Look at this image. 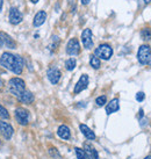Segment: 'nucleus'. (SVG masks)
Segmentation results:
<instances>
[{
	"instance_id": "1",
	"label": "nucleus",
	"mask_w": 151,
	"mask_h": 159,
	"mask_svg": "<svg viewBox=\"0 0 151 159\" xmlns=\"http://www.w3.org/2000/svg\"><path fill=\"white\" fill-rule=\"evenodd\" d=\"M0 64L5 69L12 71L15 75H21L25 66V61L21 56L11 52H4L0 57Z\"/></svg>"
},
{
	"instance_id": "2",
	"label": "nucleus",
	"mask_w": 151,
	"mask_h": 159,
	"mask_svg": "<svg viewBox=\"0 0 151 159\" xmlns=\"http://www.w3.org/2000/svg\"><path fill=\"white\" fill-rule=\"evenodd\" d=\"M8 87H9V92L18 98L25 91L26 84H25V81L21 78H12L8 83Z\"/></svg>"
},
{
	"instance_id": "3",
	"label": "nucleus",
	"mask_w": 151,
	"mask_h": 159,
	"mask_svg": "<svg viewBox=\"0 0 151 159\" xmlns=\"http://www.w3.org/2000/svg\"><path fill=\"white\" fill-rule=\"evenodd\" d=\"M150 57H151V49L149 45H145L143 44L140 47L137 51V59L138 62L141 63L142 65H145L149 63L150 61Z\"/></svg>"
},
{
	"instance_id": "4",
	"label": "nucleus",
	"mask_w": 151,
	"mask_h": 159,
	"mask_svg": "<svg viewBox=\"0 0 151 159\" xmlns=\"http://www.w3.org/2000/svg\"><path fill=\"white\" fill-rule=\"evenodd\" d=\"M112 55H113V49L108 44H100L95 49V56L98 58H102L107 61L112 57Z\"/></svg>"
},
{
	"instance_id": "5",
	"label": "nucleus",
	"mask_w": 151,
	"mask_h": 159,
	"mask_svg": "<svg viewBox=\"0 0 151 159\" xmlns=\"http://www.w3.org/2000/svg\"><path fill=\"white\" fill-rule=\"evenodd\" d=\"M15 119L21 125H27L29 121V111L23 107H18L15 109Z\"/></svg>"
},
{
	"instance_id": "6",
	"label": "nucleus",
	"mask_w": 151,
	"mask_h": 159,
	"mask_svg": "<svg viewBox=\"0 0 151 159\" xmlns=\"http://www.w3.org/2000/svg\"><path fill=\"white\" fill-rule=\"evenodd\" d=\"M0 133L2 135L5 139H11L13 136V127L8 123V122H5V121H0Z\"/></svg>"
},
{
	"instance_id": "7",
	"label": "nucleus",
	"mask_w": 151,
	"mask_h": 159,
	"mask_svg": "<svg viewBox=\"0 0 151 159\" xmlns=\"http://www.w3.org/2000/svg\"><path fill=\"white\" fill-rule=\"evenodd\" d=\"M66 52L71 56H76L80 52V45L77 39H71L66 44Z\"/></svg>"
},
{
	"instance_id": "8",
	"label": "nucleus",
	"mask_w": 151,
	"mask_h": 159,
	"mask_svg": "<svg viewBox=\"0 0 151 159\" xmlns=\"http://www.w3.org/2000/svg\"><path fill=\"white\" fill-rule=\"evenodd\" d=\"M81 42H83L85 49L93 48V40H92V30L91 29L87 28L81 33Z\"/></svg>"
},
{
	"instance_id": "9",
	"label": "nucleus",
	"mask_w": 151,
	"mask_h": 159,
	"mask_svg": "<svg viewBox=\"0 0 151 159\" xmlns=\"http://www.w3.org/2000/svg\"><path fill=\"white\" fill-rule=\"evenodd\" d=\"M23 15L22 13L15 7H12L9 11V22L12 25H19V23L22 21Z\"/></svg>"
},
{
	"instance_id": "10",
	"label": "nucleus",
	"mask_w": 151,
	"mask_h": 159,
	"mask_svg": "<svg viewBox=\"0 0 151 159\" xmlns=\"http://www.w3.org/2000/svg\"><path fill=\"white\" fill-rule=\"evenodd\" d=\"M87 86H89V75H83L79 78L78 83L76 84V86H75V93H76V94H78V93L83 92L84 89H87Z\"/></svg>"
},
{
	"instance_id": "11",
	"label": "nucleus",
	"mask_w": 151,
	"mask_h": 159,
	"mask_svg": "<svg viewBox=\"0 0 151 159\" xmlns=\"http://www.w3.org/2000/svg\"><path fill=\"white\" fill-rule=\"evenodd\" d=\"M47 75H48V79L50 80V83L53 85H56L58 81H59V79H61L62 73H61V71L58 70L57 67H51V69L48 70Z\"/></svg>"
},
{
	"instance_id": "12",
	"label": "nucleus",
	"mask_w": 151,
	"mask_h": 159,
	"mask_svg": "<svg viewBox=\"0 0 151 159\" xmlns=\"http://www.w3.org/2000/svg\"><path fill=\"white\" fill-rule=\"evenodd\" d=\"M84 151L86 153V158L89 159H99V155H98V151L95 150L92 144L89 143H85L84 144Z\"/></svg>"
},
{
	"instance_id": "13",
	"label": "nucleus",
	"mask_w": 151,
	"mask_h": 159,
	"mask_svg": "<svg viewBox=\"0 0 151 159\" xmlns=\"http://www.w3.org/2000/svg\"><path fill=\"white\" fill-rule=\"evenodd\" d=\"M45 20H47V13H45L44 11H40V12H37L36 15L34 16L33 25L35 27H40L45 22Z\"/></svg>"
},
{
	"instance_id": "14",
	"label": "nucleus",
	"mask_w": 151,
	"mask_h": 159,
	"mask_svg": "<svg viewBox=\"0 0 151 159\" xmlns=\"http://www.w3.org/2000/svg\"><path fill=\"white\" fill-rule=\"evenodd\" d=\"M18 100L20 102H22V103H27V105H29V103H31V102L34 101V95L31 94V92L25 89V91H23V92L18 97Z\"/></svg>"
},
{
	"instance_id": "15",
	"label": "nucleus",
	"mask_w": 151,
	"mask_h": 159,
	"mask_svg": "<svg viewBox=\"0 0 151 159\" xmlns=\"http://www.w3.org/2000/svg\"><path fill=\"white\" fill-rule=\"evenodd\" d=\"M0 39H1V41H2V43L5 44V47H7V48L9 49H14L15 47H16V44H15V42H14L12 39H11V36L7 35L6 33H0Z\"/></svg>"
},
{
	"instance_id": "16",
	"label": "nucleus",
	"mask_w": 151,
	"mask_h": 159,
	"mask_svg": "<svg viewBox=\"0 0 151 159\" xmlns=\"http://www.w3.org/2000/svg\"><path fill=\"white\" fill-rule=\"evenodd\" d=\"M120 109V103H119V99H113L108 105L106 106V113L108 115L113 114Z\"/></svg>"
},
{
	"instance_id": "17",
	"label": "nucleus",
	"mask_w": 151,
	"mask_h": 159,
	"mask_svg": "<svg viewBox=\"0 0 151 159\" xmlns=\"http://www.w3.org/2000/svg\"><path fill=\"white\" fill-rule=\"evenodd\" d=\"M79 128H80V131L83 133V135H84L87 139H91V141H92V139L95 138V134H94L93 131H92V130L86 125V124H80Z\"/></svg>"
},
{
	"instance_id": "18",
	"label": "nucleus",
	"mask_w": 151,
	"mask_h": 159,
	"mask_svg": "<svg viewBox=\"0 0 151 159\" xmlns=\"http://www.w3.org/2000/svg\"><path fill=\"white\" fill-rule=\"evenodd\" d=\"M57 135L62 139H69L71 137V133H70V129L67 128L66 125H61L57 130Z\"/></svg>"
},
{
	"instance_id": "19",
	"label": "nucleus",
	"mask_w": 151,
	"mask_h": 159,
	"mask_svg": "<svg viewBox=\"0 0 151 159\" xmlns=\"http://www.w3.org/2000/svg\"><path fill=\"white\" fill-rule=\"evenodd\" d=\"M76 64H77V62H76L75 58H69L65 62V67L67 71H72L76 67Z\"/></svg>"
},
{
	"instance_id": "20",
	"label": "nucleus",
	"mask_w": 151,
	"mask_h": 159,
	"mask_svg": "<svg viewBox=\"0 0 151 159\" xmlns=\"http://www.w3.org/2000/svg\"><path fill=\"white\" fill-rule=\"evenodd\" d=\"M89 64H91V66L93 67V69H99L100 67V59L97 56H91Z\"/></svg>"
},
{
	"instance_id": "21",
	"label": "nucleus",
	"mask_w": 151,
	"mask_h": 159,
	"mask_svg": "<svg viewBox=\"0 0 151 159\" xmlns=\"http://www.w3.org/2000/svg\"><path fill=\"white\" fill-rule=\"evenodd\" d=\"M141 36H142L143 40H151V29L150 28H144V29H142V31H141Z\"/></svg>"
},
{
	"instance_id": "22",
	"label": "nucleus",
	"mask_w": 151,
	"mask_h": 159,
	"mask_svg": "<svg viewBox=\"0 0 151 159\" xmlns=\"http://www.w3.org/2000/svg\"><path fill=\"white\" fill-rule=\"evenodd\" d=\"M0 119L2 120H8L9 119V113L5 107L0 106Z\"/></svg>"
},
{
	"instance_id": "23",
	"label": "nucleus",
	"mask_w": 151,
	"mask_h": 159,
	"mask_svg": "<svg viewBox=\"0 0 151 159\" xmlns=\"http://www.w3.org/2000/svg\"><path fill=\"white\" fill-rule=\"evenodd\" d=\"M76 155H77V158L78 159H86V153L83 149H79V148H76Z\"/></svg>"
},
{
	"instance_id": "24",
	"label": "nucleus",
	"mask_w": 151,
	"mask_h": 159,
	"mask_svg": "<svg viewBox=\"0 0 151 159\" xmlns=\"http://www.w3.org/2000/svg\"><path fill=\"white\" fill-rule=\"evenodd\" d=\"M106 101H107L106 95H101V97L97 98V100H95V103H97V106L101 107V106H103V105L106 103Z\"/></svg>"
},
{
	"instance_id": "25",
	"label": "nucleus",
	"mask_w": 151,
	"mask_h": 159,
	"mask_svg": "<svg viewBox=\"0 0 151 159\" xmlns=\"http://www.w3.org/2000/svg\"><path fill=\"white\" fill-rule=\"evenodd\" d=\"M144 98H145V95H144L143 92H138L137 94H136V100H137V101H143Z\"/></svg>"
},
{
	"instance_id": "26",
	"label": "nucleus",
	"mask_w": 151,
	"mask_h": 159,
	"mask_svg": "<svg viewBox=\"0 0 151 159\" xmlns=\"http://www.w3.org/2000/svg\"><path fill=\"white\" fill-rule=\"evenodd\" d=\"M89 1H91V0H81V4H83V5H87Z\"/></svg>"
},
{
	"instance_id": "27",
	"label": "nucleus",
	"mask_w": 151,
	"mask_h": 159,
	"mask_svg": "<svg viewBox=\"0 0 151 159\" xmlns=\"http://www.w3.org/2000/svg\"><path fill=\"white\" fill-rule=\"evenodd\" d=\"M2 5H4V0H0V12L2 11Z\"/></svg>"
},
{
	"instance_id": "28",
	"label": "nucleus",
	"mask_w": 151,
	"mask_h": 159,
	"mask_svg": "<svg viewBox=\"0 0 151 159\" xmlns=\"http://www.w3.org/2000/svg\"><path fill=\"white\" fill-rule=\"evenodd\" d=\"M30 1L33 4H37V2H39V0H30Z\"/></svg>"
},
{
	"instance_id": "29",
	"label": "nucleus",
	"mask_w": 151,
	"mask_h": 159,
	"mask_svg": "<svg viewBox=\"0 0 151 159\" xmlns=\"http://www.w3.org/2000/svg\"><path fill=\"white\" fill-rule=\"evenodd\" d=\"M150 1H151V0H143V2H144V4H149Z\"/></svg>"
},
{
	"instance_id": "30",
	"label": "nucleus",
	"mask_w": 151,
	"mask_h": 159,
	"mask_svg": "<svg viewBox=\"0 0 151 159\" xmlns=\"http://www.w3.org/2000/svg\"><path fill=\"white\" fill-rule=\"evenodd\" d=\"M2 47V41H1V39H0V48Z\"/></svg>"
},
{
	"instance_id": "31",
	"label": "nucleus",
	"mask_w": 151,
	"mask_h": 159,
	"mask_svg": "<svg viewBox=\"0 0 151 159\" xmlns=\"http://www.w3.org/2000/svg\"><path fill=\"white\" fill-rule=\"evenodd\" d=\"M144 159H151V156H148V157H145Z\"/></svg>"
},
{
	"instance_id": "32",
	"label": "nucleus",
	"mask_w": 151,
	"mask_h": 159,
	"mask_svg": "<svg viewBox=\"0 0 151 159\" xmlns=\"http://www.w3.org/2000/svg\"><path fill=\"white\" fill-rule=\"evenodd\" d=\"M2 85V80H1V78H0V86Z\"/></svg>"
}]
</instances>
